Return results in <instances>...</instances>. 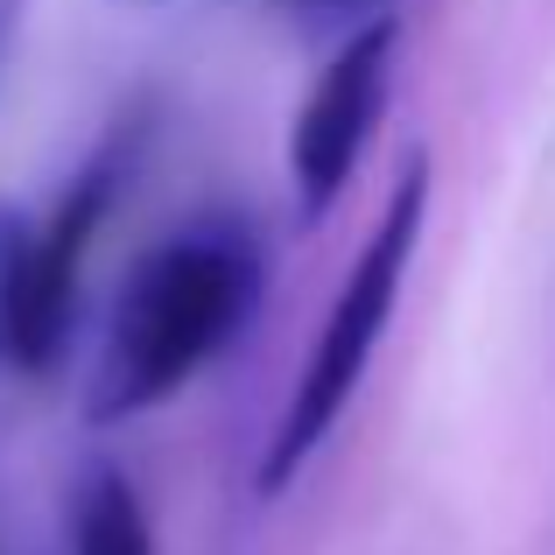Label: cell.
Returning <instances> with one entry per match:
<instances>
[{
	"label": "cell",
	"instance_id": "6",
	"mask_svg": "<svg viewBox=\"0 0 555 555\" xmlns=\"http://www.w3.org/2000/svg\"><path fill=\"white\" fill-rule=\"evenodd\" d=\"M282 8H288V22H296V28H317V36L338 28V42H345V36H359L366 22H387L393 0H282Z\"/></svg>",
	"mask_w": 555,
	"mask_h": 555
},
{
	"label": "cell",
	"instance_id": "2",
	"mask_svg": "<svg viewBox=\"0 0 555 555\" xmlns=\"http://www.w3.org/2000/svg\"><path fill=\"white\" fill-rule=\"evenodd\" d=\"M429 183H436L429 155H408V163L393 169L387 204H379V218H373L366 246H359L352 274H345L338 302H331V317L317 324L310 359H302V373H296V393H288L282 422H274V436H268V457H260V478H254L260 492H288L296 472L345 422V408H352V393L373 366L379 338H387L393 310H401L408 260H415L422 225H429Z\"/></svg>",
	"mask_w": 555,
	"mask_h": 555
},
{
	"label": "cell",
	"instance_id": "5",
	"mask_svg": "<svg viewBox=\"0 0 555 555\" xmlns=\"http://www.w3.org/2000/svg\"><path fill=\"white\" fill-rule=\"evenodd\" d=\"M70 555H155L149 514L120 472H92L78 492V542Z\"/></svg>",
	"mask_w": 555,
	"mask_h": 555
},
{
	"label": "cell",
	"instance_id": "1",
	"mask_svg": "<svg viewBox=\"0 0 555 555\" xmlns=\"http://www.w3.org/2000/svg\"><path fill=\"white\" fill-rule=\"evenodd\" d=\"M260 302V246L240 225H190L149 246L120 282L92 366V422L163 408L246 331Z\"/></svg>",
	"mask_w": 555,
	"mask_h": 555
},
{
	"label": "cell",
	"instance_id": "7",
	"mask_svg": "<svg viewBox=\"0 0 555 555\" xmlns=\"http://www.w3.org/2000/svg\"><path fill=\"white\" fill-rule=\"evenodd\" d=\"M22 218L0 211V324H8V282H14V254H22Z\"/></svg>",
	"mask_w": 555,
	"mask_h": 555
},
{
	"label": "cell",
	"instance_id": "4",
	"mask_svg": "<svg viewBox=\"0 0 555 555\" xmlns=\"http://www.w3.org/2000/svg\"><path fill=\"white\" fill-rule=\"evenodd\" d=\"M113 190H120V163L99 155V163L56 197V211L22 232L14 282H8V324H0V359H8V366L50 373L56 359H64L70 317H78V274H85V254H92V232H99V218H106Z\"/></svg>",
	"mask_w": 555,
	"mask_h": 555
},
{
	"label": "cell",
	"instance_id": "3",
	"mask_svg": "<svg viewBox=\"0 0 555 555\" xmlns=\"http://www.w3.org/2000/svg\"><path fill=\"white\" fill-rule=\"evenodd\" d=\"M393 42H401V22H366L359 36H345L338 50L324 56L310 99L296 106V127H288V183H296V211L324 218L331 204L345 197V183L359 177V155L373 141V120L387 106V78H393Z\"/></svg>",
	"mask_w": 555,
	"mask_h": 555
}]
</instances>
